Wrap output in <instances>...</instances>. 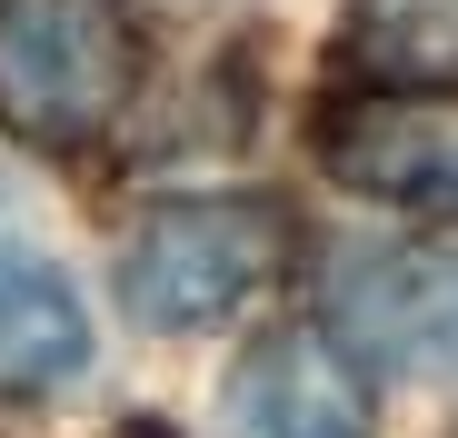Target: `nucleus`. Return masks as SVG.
<instances>
[{"instance_id": "423d86ee", "label": "nucleus", "mask_w": 458, "mask_h": 438, "mask_svg": "<svg viewBox=\"0 0 458 438\" xmlns=\"http://www.w3.org/2000/svg\"><path fill=\"white\" fill-rule=\"evenodd\" d=\"M90 369V309L30 240H0V399H40Z\"/></svg>"}, {"instance_id": "39448f33", "label": "nucleus", "mask_w": 458, "mask_h": 438, "mask_svg": "<svg viewBox=\"0 0 458 438\" xmlns=\"http://www.w3.org/2000/svg\"><path fill=\"white\" fill-rule=\"evenodd\" d=\"M229 438H369V379L329 329H269L229 379Z\"/></svg>"}, {"instance_id": "0eeeda50", "label": "nucleus", "mask_w": 458, "mask_h": 438, "mask_svg": "<svg viewBox=\"0 0 458 438\" xmlns=\"http://www.w3.org/2000/svg\"><path fill=\"white\" fill-rule=\"evenodd\" d=\"M349 50L389 90H458V0H349Z\"/></svg>"}, {"instance_id": "7ed1b4c3", "label": "nucleus", "mask_w": 458, "mask_h": 438, "mask_svg": "<svg viewBox=\"0 0 458 438\" xmlns=\"http://www.w3.org/2000/svg\"><path fill=\"white\" fill-rule=\"evenodd\" d=\"M319 160L359 199L458 219V90H349V100H329Z\"/></svg>"}, {"instance_id": "f257e3e1", "label": "nucleus", "mask_w": 458, "mask_h": 438, "mask_svg": "<svg viewBox=\"0 0 458 438\" xmlns=\"http://www.w3.org/2000/svg\"><path fill=\"white\" fill-rule=\"evenodd\" d=\"M140 90L130 0H0V130L30 150H90Z\"/></svg>"}, {"instance_id": "f03ea898", "label": "nucleus", "mask_w": 458, "mask_h": 438, "mask_svg": "<svg viewBox=\"0 0 458 438\" xmlns=\"http://www.w3.org/2000/svg\"><path fill=\"white\" fill-rule=\"evenodd\" d=\"M279 269H289V209L279 199H170L130 230L120 299L140 329L190 339V329H219L240 299H259Z\"/></svg>"}, {"instance_id": "20e7f679", "label": "nucleus", "mask_w": 458, "mask_h": 438, "mask_svg": "<svg viewBox=\"0 0 458 438\" xmlns=\"http://www.w3.org/2000/svg\"><path fill=\"white\" fill-rule=\"evenodd\" d=\"M329 319L369 369L458 379V249H409V240L349 249L329 279Z\"/></svg>"}]
</instances>
